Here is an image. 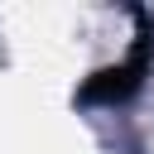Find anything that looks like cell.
Segmentation results:
<instances>
[{"mask_svg": "<svg viewBox=\"0 0 154 154\" xmlns=\"http://www.w3.org/2000/svg\"><path fill=\"white\" fill-rule=\"evenodd\" d=\"M144 63H149V43H140V48L130 53V63H120V67H106V72H96V82H87V96H101V101H111V96H125V91H130V87L140 82Z\"/></svg>", "mask_w": 154, "mask_h": 154, "instance_id": "cell-1", "label": "cell"}]
</instances>
